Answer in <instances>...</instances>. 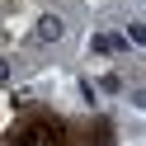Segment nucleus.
<instances>
[{
  "label": "nucleus",
  "mask_w": 146,
  "mask_h": 146,
  "mask_svg": "<svg viewBox=\"0 0 146 146\" xmlns=\"http://www.w3.org/2000/svg\"><path fill=\"white\" fill-rule=\"evenodd\" d=\"M66 141H71V127L57 113H33L29 123L10 132V146H66Z\"/></svg>",
  "instance_id": "obj_1"
},
{
  "label": "nucleus",
  "mask_w": 146,
  "mask_h": 146,
  "mask_svg": "<svg viewBox=\"0 0 146 146\" xmlns=\"http://www.w3.org/2000/svg\"><path fill=\"white\" fill-rule=\"evenodd\" d=\"M61 38V14H42L38 19V42H57Z\"/></svg>",
  "instance_id": "obj_2"
},
{
  "label": "nucleus",
  "mask_w": 146,
  "mask_h": 146,
  "mask_svg": "<svg viewBox=\"0 0 146 146\" xmlns=\"http://www.w3.org/2000/svg\"><path fill=\"white\" fill-rule=\"evenodd\" d=\"M123 47H127V42L118 38V33H113V38H108V33H99V38H94V52H123Z\"/></svg>",
  "instance_id": "obj_3"
},
{
  "label": "nucleus",
  "mask_w": 146,
  "mask_h": 146,
  "mask_svg": "<svg viewBox=\"0 0 146 146\" xmlns=\"http://www.w3.org/2000/svg\"><path fill=\"white\" fill-rule=\"evenodd\" d=\"M127 38H132V42H146V19H132V24H127Z\"/></svg>",
  "instance_id": "obj_4"
}]
</instances>
